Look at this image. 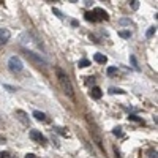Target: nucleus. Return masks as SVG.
<instances>
[{"mask_svg": "<svg viewBox=\"0 0 158 158\" xmlns=\"http://www.w3.org/2000/svg\"><path fill=\"white\" fill-rule=\"evenodd\" d=\"M56 71H57V78H59V81H60V84H62V87H63V92H65L70 98H74V90H73V84H71L70 78H68L66 74L60 70V68H57Z\"/></svg>", "mask_w": 158, "mask_h": 158, "instance_id": "nucleus-1", "label": "nucleus"}, {"mask_svg": "<svg viewBox=\"0 0 158 158\" xmlns=\"http://www.w3.org/2000/svg\"><path fill=\"white\" fill-rule=\"evenodd\" d=\"M22 52H24V56L29 59L32 63H35L37 66H49V62H47L41 54H37V52H33V51H30V49H22Z\"/></svg>", "mask_w": 158, "mask_h": 158, "instance_id": "nucleus-2", "label": "nucleus"}, {"mask_svg": "<svg viewBox=\"0 0 158 158\" xmlns=\"http://www.w3.org/2000/svg\"><path fill=\"white\" fill-rule=\"evenodd\" d=\"M8 68L13 73H21L24 70V63H22V60H21L18 56H13L8 60Z\"/></svg>", "mask_w": 158, "mask_h": 158, "instance_id": "nucleus-3", "label": "nucleus"}, {"mask_svg": "<svg viewBox=\"0 0 158 158\" xmlns=\"http://www.w3.org/2000/svg\"><path fill=\"white\" fill-rule=\"evenodd\" d=\"M15 115H16V119H18L19 122H22V123H24V125H27V127L30 125V122H29V115H27L24 111H21V109H16Z\"/></svg>", "mask_w": 158, "mask_h": 158, "instance_id": "nucleus-4", "label": "nucleus"}, {"mask_svg": "<svg viewBox=\"0 0 158 158\" xmlns=\"http://www.w3.org/2000/svg\"><path fill=\"white\" fill-rule=\"evenodd\" d=\"M29 136H30V139H33V141H37V142H46V138L43 134H41L40 131H37V130H30V133H29Z\"/></svg>", "mask_w": 158, "mask_h": 158, "instance_id": "nucleus-5", "label": "nucleus"}, {"mask_svg": "<svg viewBox=\"0 0 158 158\" xmlns=\"http://www.w3.org/2000/svg\"><path fill=\"white\" fill-rule=\"evenodd\" d=\"M92 13H93L95 19H101V21H108V19H109L108 13H106L105 10H101V8H95V10H93Z\"/></svg>", "mask_w": 158, "mask_h": 158, "instance_id": "nucleus-6", "label": "nucleus"}, {"mask_svg": "<svg viewBox=\"0 0 158 158\" xmlns=\"http://www.w3.org/2000/svg\"><path fill=\"white\" fill-rule=\"evenodd\" d=\"M10 37H11V33L8 29H0V46L5 44L6 41L10 40Z\"/></svg>", "mask_w": 158, "mask_h": 158, "instance_id": "nucleus-7", "label": "nucleus"}, {"mask_svg": "<svg viewBox=\"0 0 158 158\" xmlns=\"http://www.w3.org/2000/svg\"><path fill=\"white\" fill-rule=\"evenodd\" d=\"M90 95H92V98H95V100H100L101 98V89L100 87H97V85H93L92 89H90Z\"/></svg>", "mask_w": 158, "mask_h": 158, "instance_id": "nucleus-8", "label": "nucleus"}, {"mask_svg": "<svg viewBox=\"0 0 158 158\" xmlns=\"http://www.w3.org/2000/svg\"><path fill=\"white\" fill-rule=\"evenodd\" d=\"M93 59H95V62H98V63H101V65H105L106 62H108V57L103 56V54H95Z\"/></svg>", "mask_w": 158, "mask_h": 158, "instance_id": "nucleus-9", "label": "nucleus"}, {"mask_svg": "<svg viewBox=\"0 0 158 158\" xmlns=\"http://www.w3.org/2000/svg\"><path fill=\"white\" fill-rule=\"evenodd\" d=\"M33 117L40 122H46V114L41 112V111H33Z\"/></svg>", "mask_w": 158, "mask_h": 158, "instance_id": "nucleus-10", "label": "nucleus"}, {"mask_svg": "<svg viewBox=\"0 0 158 158\" xmlns=\"http://www.w3.org/2000/svg\"><path fill=\"white\" fill-rule=\"evenodd\" d=\"M89 65H90V62H89L87 59L79 60V63H78V66H79V68H85V66H89Z\"/></svg>", "mask_w": 158, "mask_h": 158, "instance_id": "nucleus-11", "label": "nucleus"}, {"mask_svg": "<svg viewBox=\"0 0 158 158\" xmlns=\"http://www.w3.org/2000/svg\"><path fill=\"white\" fill-rule=\"evenodd\" d=\"M155 30H156V27H155V25L149 27V30H147V33H146V37H147V38H150V37H152L153 33H155Z\"/></svg>", "mask_w": 158, "mask_h": 158, "instance_id": "nucleus-12", "label": "nucleus"}, {"mask_svg": "<svg viewBox=\"0 0 158 158\" xmlns=\"http://www.w3.org/2000/svg\"><path fill=\"white\" fill-rule=\"evenodd\" d=\"M106 73L109 74V76H114V74H115V73H117V66H109Z\"/></svg>", "mask_w": 158, "mask_h": 158, "instance_id": "nucleus-13", "label": "nucleus"}, {"mask_svg": "<svg viewBox=\"0 0 158 158\" xmlns=\"http://www.w3.org/2000/svg\"><path fill=\"white\" fill-rule=\"evenodd\" d=\"M109 93H125V90H122V89H115V87H111L109 89Z\"/></svg>", "mask_w": 158, "mask_h": 158, "instance_id": "nucleus-14", "label": "nucleus"}, {"mask_svg": "<svg viewBox=\"0 0 158 158\" xmlns=\"http://www.w3.org/2000/svg\"><path fill=\"white\" fill-rule=\"evenodd\" d=\"M119 35H120L122 38H130V37H131V32H127V30H122V32H119Z\"/></svg>", "mask_w": 158, "mask_h": 158, "instance_id": "nucleus-15", "label": "nucleus"}, {"mask_svg": "<svg viewBox=\"0 0 158 158\" xmlns=\"http://www.w3.org/2000/svg\"><path fill=\"white\" fill-rule=\"evenodd\" d=\"M85 19H87V21H92V22H95V21H97V19H95V16H93V13H90V11L85 13Z\"/></svg>", "mask_w": 158, "mask_h": 158, "instance_id": "nucleus-16", "label": "nucleus"}, {"mask_svg": "<svg viewBox=\"0 0 158 158\" xmlns=\"http://www.w3.org/2000/svg\"><path fill=\"white\" fill-rule=\"evenodd\" d=\"M119 22H120L122 25H133V22H131V21H130V19H125V18H123V19H120Z\"/></svg>", "mask_w": 158, "mask_h": 158, "instance_id": "nucleus-17", "label": "nucleus"}, {"mask_svg": "<svg viewBox=\"0 0 158 158\" xmlns=\"http://www.w3.org/2000/svg\"><path fill=\"white\" fill-rule=\"evenodd\" d=\"M130 60H131V63H133V66H134V70H139L138 62H136V57H134V56H131V57H130Z\"/></svg>", "mask_w": 158, "mask_h": 158, "instance_id": "nucleus-18", "label": "nucleus"}, {"mask_svg": "<svg viewBox=\"0 0 158 158\" xmlns=\"http://www.w3.org/2000/svg\"><path fill=\"white\" fill-rule=\"evenodd\" d=\"M112 133H114L115 136H122V128H120V127H115V128L112 130Z\"/></svg>", "mask_w": 158, "mask_h": 158, "instance_id": "nucleus-19", "label": "nucleus"}, {"mask_svg": "<svg viewBox=\"0 0 158 158\" xmlns=\"http://www.w3.org/2000/svg\"><path fill=\"white\" fill-rule=\"evenodd\" d=\"M54 130H56V131H57L59 134H62V136H66V131H63V128H59V127H56Z\"/></svg>", "mask_w": 158, "mask_h": 158, "instance_id": "nucleus-20", "label": "nucleus"}, {"mask_svg": "<svg viewBox=\"0 0 158 158\" xmlns=\"http://www.w3.org/2000/svg\"><path fill=\"white\" fill-rule=\"evenodd\" d=\"M130 3H131V8H133V10H138V6H139V2H138V0H133V2H130Z\"/></svg>", "mask_w": 158, "mask_h": 158, "instance_id": "nucleus-21", "label": "nucleus"}, {"mask_svg": "<svg viewBox=\"0 0 158 158\" xmlns=\"http://www.w3.org/2000/svg\"><path fill=\"white\" fill-rule=\"evenodd\" d=\"M3 89H6V90H10V92H16V87H11L8 84H3Z\"/></svg>", "mask_w": 158, "mask_h": 158, "instance_id": "nucleus-22", "label": "nucleus"}, {"mask_svg": "<svg viewBox=\"0 0 158 158\" xmlns=\"http://www.w3.org/2000/svg\"><path fill=\"white\" fill-rule=\"evenodd\" d=\"M0 158H10V153L8 152H0Z\"/></svg>", "mask_w": 158, "mask_h": 158, "instance_id": "nucleus-23", "label": "nucleus"}, {"mask_svg": "<svg viewBox=\"0 0 158 158\" xmlns=\"http://www.w3.org/2000/svg\"><path fill=\"white\" fill-rule=\"evenodd\" d=\"M128 119H130V120H134V122H139V117H138V115H133V114L130 115Z\"/></svg>", "mask_w": 158, "mask_h": 158, "instance_id": "nucleus-24", "label": "nucleus"}, {"mask_svg": "<svg viewBox=\"0 0 158 158\" xmlns=\"http://www.w3.org/2000/svg\"><path fill=\"white\" fill-rule=\"evenodd\" d=\"M149 158H156V150H155V152H153V150H150V152H149Z\"/></svg>", "mask_w": 158, "mask_h": 158, "instance_id": "nucleus-25", "label": "nucleus"}, {"mask_svg": "<svg viewBox=\"0 0 158 158\" xmlns=\"http://www.w3.org/2000/svg\"><path fill=\"white\" fill-rule=\"evenodd\" d=\"M87 79V84L89 85H90V84H93V78H90V76H89V78H85Z\"/></svg>", "mask_w": 158, "mask_h": 158, "instance_id": "nucleus-26", "label": "nucleus"}, {"mask_svg": "<svg viewBox=\"0 0 158 158\" xmlns=\"http://www.w3.org/2000/svg\"><path fill=\"white\" fill-rule=\"evenodd\" d=\"M54 13H56V15H57L59 18H63V16H62V13H60V11H59L57 8H54Z\"/></svg>", "mask_w": 158, "mask_h": 158, "instance_id": "nucleus-27", "label": "nucleus"}, {"mask_svg": "<svg viewBox=\"0 0 158 158\" xmlns=\"http://www.w3.org/2000/svg\"><path fill=\"white\" fill-rule=\"evenodd\" d=\"M25 158H37V155H33V153H27Z\"/></svg>", "mask_w": 158, "mask_h": 158, "instance_id": "nucleus-28", "label": "nucleus"}, {"mask_svg": "<svg viewBox=\"0 0 158 158\" xmlns=\"http://www.w3.org/2000/svg\"><path fill=\"white\" fill-rule=\"evenodd\" d=\"M71 25H74V27H78V25H79V22H78V21H71Z\"/></svg>", "mask_w": 158, "mask_h": 158, "instance_id": "nucleus-29", "label": "nucleus"}, {"mask_svg": "<svg viewBox=\"0 0 158 158\" xmlns=\"http://www.w3.org/2000/svg\"><path fill=\"white\" fill-rule=\"evenodd\" d=\"M6 142V139L3 138V136H0V144H5Z\"/></svg>", "mask_w": 158, "mask_h": 158, "instance_id": "nucleus-30", "label": "nucleus"}]
</instances>
